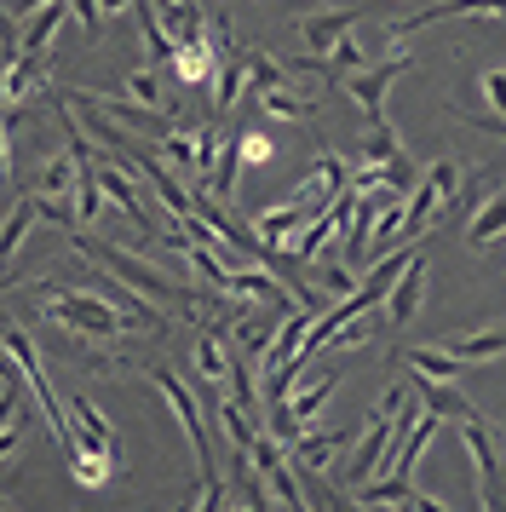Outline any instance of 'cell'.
Masks as SVG:
<instances>
[{
  "instance_id": "19",
  "label": "cell",
  "mask_w": 506,
  "mask_h": 512,
  "mask_svg": "<svg viewBox=\"0 0 506 512\" xmlns=\"http://www.w3.org/2000/svg\"><path fill=\"white\" fill-rule=\"evenodd\" d=\"M501 323H489L483 334H460V340H443V351L455 357V363H495L501 357Z\"/></svg>"
},
{
  "instance_id": "21",
  "label": "cell",
  "mask_w": 506,
  "mask_h": 512,
  "mask_svg": "<svg viewBox=\"0 0 506 512\" xmlns=\"http://www.w3.org/2000/svg\"><path fill=\"white\" fill-rule=\"evenodd\" d=\"M478 12H501V0H443V6H426L420 18H409L403 24V35H414V29H432V24H443V18H478Z\"/></svg>"
},
{
  "instance_id": "3",
  "label": "cell",
  "mask_w": 506,
  "mask_h": 512,
  "mask_svg": "<svg viewBox=\"0 0 506 512\" xmlns=\"http://www.w3.org/2000/svg\"><path fill=\"white\" fill-rule=\"evenodd\" d=\"M0 351L18 363V374L29 380V392H35V403L46 409V420H52V432H58V443L69 449V438H75V426H69V409H64V397L52 392V380H46L41 369V346L29 340V328L12 323V317H0Z\"/></svg>"
},
{
  "instance_id": "16",
  "label": "cell",
  "mask_w": 506,
  "mask_h": 512,
  "mask_svg": "<svg viewBox=\"0 0 506 512\" xmlns=\"http://www.w3.org/2000/svg\"><path fill=\"white\" fill-rule=\"evenodd\" d=\"M69 415H75V432H81V438H92V449H98V455H110V461L121 466V432H115L110 420L92 409V397H69Z\"/></svg>"
},
{
  "instance_id": "34",
  "label": "cell",
  "mask_w": 506,
  "mask_h": 512,
  "mask_svg": "<svg viewBox=\"0 0 506 512\" xmlns=\"http://www.w3.org/2000/svg\"><path fill=\"white\" fill-rule=\"evenodd\" d=\"M219 420H225V432H230V443H236V449H242V455H248V443L259 438V426H253L248 415H242V409H236V403H219Z\"/></svg>"
},
{
  "instance_id": "40",
  "label": "cell",
  "mask_w": 506,
  "mask_h": 512,
  "mask_svg": "<svg viewBox=\"0 0 506 512\" xmlns=\"http://www.w3.org/2000/svg\"><path fill=\"white\" fill-rule=\"evenodd\" d=\"M0 380H18V363H12L6 351H0Z\"/></svg>"
},
{
  "instance_id": "26",
  "label": "cell",
  "mask_w": 506,
  "mask_h": 512,
  "mask_svg": "<svg viewBox=\"0 0 506 512\" xmlns=\"http://www.w3.org/2000/svg\"><path fill=\"white\" fill-rule=\"evenodd\" d=\"M363 162H368V167H380V173H386V167H403V162H409V156H403V144H397V133H391V121H386V127H368Z\"/></svg>"
},
{
  "instance_id": "27",
  "label": "cell",
  "mask_w": 506,
  "mask_h": 512,
  "mask_svg": "<svg viewBox=\"0 0 506 512\" xmlns=\"http://www.w3.org/2000/svg\"><path fill=\"white\" fill-rule=\"evenodd\" d=\"M403 363H409L414 374H426V380H443V386L460 374V363L443 346H414V351H403Z\"/></svg>"
},
{
  "instance_id": "28",
  "label": "cell",
  "mask_w": 506,
  "mask_h": 512,
  "mask_svg": "<svg viewBox=\"0 0 506 512\" xmlns=\"http://www.w3.org/2000/svg\"><path fill=\"white\" fill-rule=\"evenodd\" d=\"M69 190H75V162H69V150H64V156H52V162H46L41 190H35V196H41V202H69V208H75V196H69Z\"/></svg>"
},
{
  "instance_id": "44",
  "label": "cell",
  "mask_w": 506,
  "mask_h": 512,
  "mask_svg": "<svg viewBox=\"0 0 506 512\" xmlns=\"http://www.w3.org/2000/svg\"><path fill=\"white\" fill-rule=\"evenodd\" d=\"M0 288H6V277H0Z\"/></svg>"
},
{
  "instance_id": "8",
  "label": "cell",
  "mask_w": 506,
  "mask_h": 512,
  "mask_svg": "<svg viewBox=\"0 0 506 512\" xmlns=\"http://www.w3.org/2000/svg\"><path fill=\"white\" fill-rule=\"evenodd\" d=\"M420 300H426V248H414L409 265L397 271V282H391L386 294V323L391 328H409L414 311H420Z\"/></svg>"
},
{
  "instance_id": "24",
  "label": "cell",
  "mask_w": 506,
  "mask_h": 512,
  "mask_svg": "<svg viewBox=\"0 0 506 512\" xmlns=\"http://www.w3.org/2000/svg\"><path fill=\"white\" fill-rule=\"evenodd\" d=\"M501 213H506L501 190H489V202L478 208V219L466 225V242H472V248H495V242H501V225H506Z\"/></svg>"
},
{
  "instance_id": "5",
  "label": "cell",
  "mask_w": 506,
  "mask_h": 512,
  "mask_svg": "<svg viewBox=\"0 0 506 512\" xmlns=\"http://www.w3.org/2000/svg\"><path fill=\"white\" fill-rule=\"evenodd\" d=\"M455 190H460V162H455V156H443L437 167L420 173L414 196L403 202V231H432L437 208H449V202H455Z\"/></svg>"
},
{
  "instance_id": "2",
  "label": "cell",
  "mask_w": 506,
  "mask_h": 512,
  "mask_svg": "<svg viewBox=\"0 0 506 512\" xmlns=\"http://www.w3.org/2000/svg\"><path fill=\"white\" fill-rule=\"evenodd\" d=\"M75 248L98 265V271H110L127 294H138V300L150 305V300H167V305H196L202 294H190V288H179V282H167L161 271H150L138 254H127V248H115V242H98V236L87 231H75Z\"/></svg>"
},
{
  "instance_id": "35",
  "label": "cell",
  "mask_w": 506,
  "mask_h": 512,
  "mask_svg": "<svg viewBox=\"0 0 506 512\" xmlns=\"http://www.w3.org/2000/svg\"><path fill=\"white\" fill-rule=\"evenodd\" d=\"M69 18L81 24V35H87V41L104 29V18H98V0H69Z\"/></svg>"
},
{
  "instance_id": "4",
  "label": "cell",
  "mask_w": 506,
  "mask_h": 512,
  "mask_svg": "<svg viewBox=\"0 0 506 512\" xmlns=\"http://www.w3.org/2000/svg\"><path fill=\"white\" fill-rule=\"evenodd\" d=\"M409 64H414L409 52H386L380 64H363V70L340 75L345 98H357V110L368 116V127H386V93H391V81L409 70Z\"/></svg>"
},
{
  "instance_id": "29",
  "label": "cell",
  "mask_w": 506,
  "mask_h": 512,
  "mask_svg": "<svg viewBox=\"0 0 506 512\" xmlns=\"http://www.w3.org/2000/svg\"><path fill=\"white\" fill-rule=\"evenodd\" d=\"M334 386H340V374H322V380H317V386H311V392H299L294 403H282V409H288V420H294L299 432H305V426L317 420V409H322V403H328V397H334Z\"/></svg>"
},
{
  "instance_id": "11",
  "label": "cell",
  "mask_w": 506,
  "mask_h": 512,
  "mask_svg": "<svg viewBox=\"0 0 506 512\" xmlns=\"http://www.w3.org/2000/svg\"><path fill=\"white\" fill-rule=\"evenodd\" d=\"M357 507H368V512H409L414 507V478L374 472V478L357 484Z\"/></svg>"
},
{
  "instance_id": "7",
  "label": "cell",
  "mask_w": 506,
  "mask_h": 512,
  "mask_svg": "<svg viewBox=\"0 0 506 512\" xmlns=\"http://www.w3.org/2000/svg\"><path fill=\"white\" fill-rule=\"evenodd\" d=\"M460 443L478 466V501L489 512H501V443H495V426H483L478 415L460 420Z\"/></svg>"
},
{
  "instance_id": "42",
  "label": "cell",
  "mask_w": 506,
  "mask_h": 512,
  "mask_svg": "<svg viewBox=\"0 0 506 512\" xmlns=\"http://www.w3.org/2000/svg\"><path fill=\"white\" fill-rule=\"evenodd\" d=\"M6 110H12V98H6V75H0V116H6Z\"/></svg>"
},
{
  "instance_id": "17",
  "label": "cell",
  "mask_w": 506,
  "mask_h": 512,
  "mask_svg": "<svg viewBox=\"0 0 506 512\" xmlns=\"http://www.w3.org/2000/svg\"><path fill=\"white\" fill-rule=\"evenodd\" d=\"M340 432H299L294 443H288V466L294 472H322V466L334 461V449H340Z\"/></svg>"
},
{
  "instance_id": "23",
  "label": "cell",
  "mask_w": 506,
  "mask_h": 512,
  "mask_svg": "<svg viewBox=\"0 0 506 512\" xmlns=\"http://www.w3.org/2000/svg\"><path fill=\"white\" fill-rule=\"evenodd\" d=\"M161 156L173 167H190V173L202 179V139H196L190 127H167V133H161Z\"/></svg>"
},
{
  "instance_id": "33",
  "label": "cell",
  "mask_w": 506,
  "mask_h": 512,
  "mask_svg": "<svg viewBox=\"0 0 506 512\" xmlns=\"http://www.w3.org/2000/svg\"><path fill=\"white\" fill-rule=\"evenodd\" d=\"M127 104H144V110H161V75L150 70V64L127 75Z\"/></svg>"
},
{
  "instance_id": "1",
  "label": "cell",
  "mask_w": 506,
  "mask_h": 512,
  "mask_svg": "<svg viewBox=\"0 0 506 512\" xmlns=\"http://www.w3.org/2000/svg\"><path fill=\"white\" fill-rule=\"evenodd\" d=\"M35 294L46 300L41 305L46 323H58L64 334H81L87 346H115L121 328H127V317H121L104 294H75V288H64V282H41Z\"/></svg>"
},
{
  "instance_id": "32",
  "label": "cell",
  "mask_w": 506,
  "mask_h": 512,
  "mask_svg": "<svg viewBox=\"0 0 506 512\" xmlns=\"http://www.w3.org/2000/svg\"><path fill=\"white\" fill-rule=\"evenodd\" d=\"M35 219H41V213H35V202H29V196H23L12 213H6V225H0V265L18 254V242L29 236V225H35Z\"/></svg>"
},
{
  "instance_id": "37",
  "label": "cell",
  "mask_w": 506,
  "mask_h": 512,
  "mask_svg": "<svg viewBox=\"0 0 506 512\" xmlns=\"http://www.w3.org/2000/svg\"><path fill=\"white\" fill-rule=\"evenodd\" d=\"M483 98H489V127H501V70L483 75Z\"/></svg>"
},
{
  "instance_id": "10",
  "label": "cell",
  "mask_w": 506,
  "mask_h": 512,
  "mask_svg": "<svg viewBox=\"0 0 506 512\" xmlns=\"http://www.w3.org/2000/svg\"><path fill=\"white\" fill-rule=\"evenodd\" d=\"M391 455V420H386V403L368 415V426H363V438H357V449H351V484H363V478H374L380 472V461Z\"/></svg>"
},
{
  "instance_id": "13",
  "label": "cell",
  "mask_w": 506,
  "mask_h": 512,
  "mask_svg": "<svg viewBox=\"0 0 506 512\" xmlns=\"http://www.w3.org/2000/svg\"><path fill=\"white\" fill-rule=\"evenodd\" d=\"M299 29H305V47H311V58H305V70H311V64H322L357 29V12H317V18H305Z\"/></svg>"
},
{
  "instance_id": "9",
  "label": "cell",
  "mask_w": 506,
  "mask_h": 512,
  "mask_svg": "<svg viewBox=\"0 0 506 512\" xmlns=\"http://www.w3.org/2000/svg\"><path fill=\"white\" fill-rule=\"evenodd\" d=\"M92 173H98V196H110L115 208H121V213L138 225V236H156V219L144 213V196H138L133 179L115 167V156H98V162H92Z\"/></svg>"
},
{
  "instance_id": "30",
  "label": "cell",
  "mask_w": 506,
  "mask_h": 512,
  "mask_svg": "<svg viewBox=\"0 0 506 512\" xmlns=\"http://www.w3.org/2000/svg\"><path fill=\"white\" fill-rule=\"evenodd\" d=\"M236 512H271V489H265V478L248 466V455H242V466H236Z\"/></svg>"
},
{
  "instance_id": "43",
  "label": "cell",
  "mask_w": 506,
  "mask_h": 512,
  "mask_svg": "<svg viewBox=\"0 0 506 512\" xmlns=\"http://www.w3.org/2000/svg\"><path fill=\"white\" fill-rule=\"evenodd\" d=\"M0 512H12V507H6V501H0Z\"/></svg>"
},
{
  "instance_id": "36",
  "label": "cell",
  "mask_w": 506,
  "mask_h": 512,
  "mask_svg": "<svg viewBox=\"0 0 506 512\" xmlns=\"http://www.w3.org/2000/svg\"><path fill=\"white\" fill-rule=\"evenodd\" d=\"M317 277H322V288H328V294H334V300H345V294H351V288H357V277H351V265H345V271H340V265H322Z\"/></svg>"
},
{
  "instance_id": "18",
  "label": "cell",
  "mask_w": 506,
  "mask_h": 512,
  "mask_svg": "<svg viewBox=\"0 0 506 512\" xmlns=\"http://www.w3.org/2000/svg\"><path fill=\"white\" fill-rule=\"evenodd\" d=\"M190 363H196V374H202L207 386H213V380H225V374H230V340H225V328L207 323L202 334H196V357H190Z\"/></svg>"
},
{
  "instance_id": "38",
  "label": "cell",
  "mask_w": 506,
  "mask_h": 512,
  "mask_svg": "<svg viewBox=\"0 0 506 512\" xmlns=\"http://www.w3.org/2000/svg\"><path fill=\"white\" fill-rule=\"evenodd\" d=\"M0 47H6V52H18V18H12L6 6H0Z\"/></svg>"
},
{
  "instance_id": "41",
  "label": "cell",
  "mask_w": 506,
  "mask_h": 512,
  "mask_svg": "<svg viewBox=\"0 0 506 512\" xmlns=\"http://www.w3.org/2000/svg\"><path fill=\"white\" fill-rule=\"evenodd\" d=\"M173 512H196V495H179V501H173Z\"/></svg>"
},
{
  "instance_id": "22",
  "label": "cell",
  "mask_w": 506,
  "mask_h": 512,
  "mask_svg": "<svg viewBox=\"0 0 506 512\" xmlns=\"http://www.w3.org/2000/svg\"><path fill=\"white\" fill-rule=\"evenodd\" d=\"M23 380V374H18ZM18 380H0V461H12L18 455V443H23V432H18V397H23V386Z\"/></svg>"
},
{
  "instance_id": "14",
  "label": "cell",
  "mask_w": 506,
  "mask_h": 512,
  "mask_svg": "<svg viewBox=\"0 0 506 512\" xmlns=\"http://www.w3.org/2000/svg\"><path fill=\"white\" fill-rule=\"evenodd\" d=\"M213 64H219L213 35H196V41H179V47H173L167 75H179V81H190V87H202V81H213Z\"/></svg>"
},
{
  "instance_id": "39",
  "label": "cell",
  "mask_w": 506,
  "mask_h": 512,
  "mask_svg": "<svg viewBox=\"0 0 506 512\" xmlns=\"http://www.w3.org/2000/svg\"><path fill=\"white\" fill-rule=\"evenodd\" d=\"M6 121H12V116H0V185L12 179V156H6Z\"/></svg>"
},
{
  "instance_id": "12",
  "label": "cell",
  "mask_w": 506,
  "mask_h": 512,
  "mask_svg": "<svg viewBox=\"0 0 506 512\" xmlns=\"http://www.w3.org/2000/svg\"><path fill=\"white\" fill-rule=\"evenodd\" d=\"M64 24H69V0H46V6H35L29 24H23V35H18V52L23 58H46V47L58 41V29Z\"/></svg>"
},
{
  "instance_id": "25",
  "label": "cell",
  "mask_w": 506,
  "mask_h": 512,
  "mask_svg": "<svg viewBox=\"0 0 506 512\" xmlns=\"http://www.w3.org/2000/svg\"><path fill=\"white\" fill-rule=\"evenodd\" d=\"M69 472H75V484L81 489H98V484H110L115 461L110 455H98L92 443H81V449H69Z\"/></svg>"
},
{
  "instance_id": "20",
  "label": "cell",
  "mask_w": 506,
  "mask_h": 512,
  "mask_svg": "<svg viewBox=\"0 0 506 512\" xmlns=\"http://www.w3.org/2000/svg\"><path fill=\"white\" fill-rule=\"evenodd\" d=\"M253 104L276 121H311V98H299L288 81H282V87H253Z\"/></svg>"
},
{
  "instance_id": "15",
  "label": "cell",
  "mask_w": 506,
  "mask_h": 512,
  "mask_svg": "<svg viewBox=\"0 0 506 512\" xmlns=\"http://www.w3.org/2000/svg\"><path fill=\"white\" fill-rule=\"evenodd\" d=\"M92 110L104 121H121V127H133V133H167V110H144V104H127V98H104V93H87Z\"/></svg>"
},
{
  "instance_id": "6",
  "label": "cell",
  "mask_w": 506,
  "mask_h": 512,
  "mask_svg": "<svg viewBox=\"0 0 506 512\" xmlns=\"http://www.w3.org/2000/svg\"><path fill=\"white\" fill-rule=\"evenodd\" d=\"M150 386H156L167 403H173V415H179L184 438H190V449H196V466H202V484H213L219 472H213V455H207V426H202V409H196V397H190V386H184L173 369H150Z\"/></svg>"
},
{
  "instance_id": "31",
  "label": "cell",
  "mask_w": 506,
  "mask_h": 512,
  "mask_svg": "<svg viewBox=\"0 0 506 512\" xmlns=\"http://www.w3.org/2000/svg\"><path fill=\"white\" fill-rule=\"evenodd\" d=\"M138 29H144V52H150V70H167L173 64V41H167V29H161V18L150 12V0H138Z\"/></svg>"
}]
</instances>
